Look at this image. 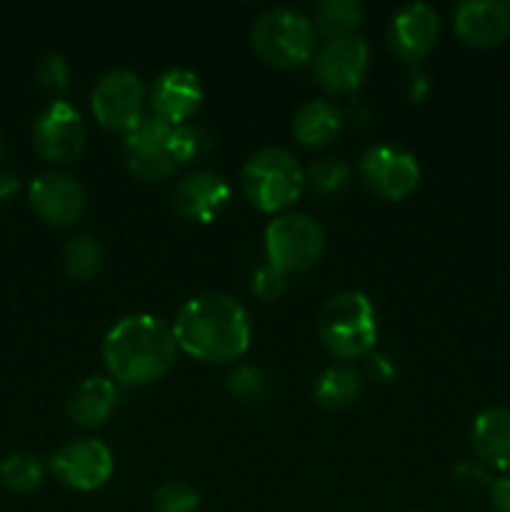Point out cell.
<instances>
[{
    "label": "cell",
    "mask_w": 510,
    "mask_h": 512,
    "mask_svg": "<svg viewBox=\"0 0 510 512\" xmlns=\"http://www.w3.org/2000/svg\"><path fill=\"white\" fill-rule=\"evenodd\" d=\"M183 353L203 363H233L250 348V315L228 293H203L178 310L173 323Z\"/></svg>",
    "instance_id": "6da1fadb"
},
{
    "label": "cell",
    "mask_w": 510,
    "mask_h": 512,
    "mask_svg": "<svg viewBox=\"0 0 510 512\" xmlns=\"http://www.w3.org/2000/svg\"><path fill=\"white\" fill-rule=\"evenodd\" d=\"M173 325L138 313L118 320L103 340V363L118 385H150L165 378L178 360Z\"/></svg>",
    "instance_id": "7a4b0ae2"
},
{
    "label": "cell",
    "mask_w": 510,
    "mask_h": 512,
    "mask_svg": "<svg viewBox=\"0 0 510 512\" xmlns=\"http://www.w3.org/2000/svg\"><path fill=\"white\" fill-rule=\"evenodd\" d=\"M318 335L333 358L355 360L368 355L378 340V320L368 295L343 290L328 298L320 310Z\"/></svg>",
    "instance_id": "3957f363"
},
{
    "label": "cell",
    "mask_w": 510,
    "mask_h": 512,
    "mask_svg": "<svg viewBox=\"0 0 510 512\" xmlns=\"http://www.w3.org/2000/svg\"><path fill=\"white\" fill-rule=\"evenodd\" d=\"M245 200L260 213H280L300 198L305 170L283 148H260L245 160L240 173Z\"/></svg>",
    "instance_id": "277c9868"
},
{
    "label": "cell",
    "mask_w": 510,
    "mask_h": 512,
    "mask_svg": "<svg viewBox=\"0 0 510 512\" xmlns=\"http://www.w3.org/2000/svg\"><path fill=\"white\" fill-rule=\"evenodd\" d=\"M250 45L265 65L298 68L315 55V25L295 8H270L253 23Z\"/></svg>",
    "instance_id": "5b68a950"
},
{
    "label": "cell",
    "mask_w": 510,
    "mask_h": 512,
    "mask_svg": "<svg viewBox=\"0 0 510 512\" xmlns=\"http://www.w3.org/2000/svg\"><path fill=\"white\" fill-rule=\"evenodd\" d=\"M323 248V228L305 213H280L265 228L268 263L285 275L313 268Z\"/></svg>",
    "instance_id": "8992f818"
},
{
    "label": "cell",
    "mask_w": 510,
    "mask_h": 512,
    "mask_svg": "<svg viewBox=\"0 0 510 512\" xmlns=\"http://www.w3.org/2000/svg\"><path fill=\"white\" fill-rule=\"evenodd\" d=\"M125 163L135 178L160 183L183 165L178 150V125L145 118L133 133L125 135Z\"/></svg>",
    "instance_id": "52a82bcc"
},
{
    "label": "cell",
    "mask_w": 510,
    "mask_h": 512,
    "mask_svg": "<svg viewBox=\"0 0 510 512\" xmlns=\"http://www.w3.org/2000/svg\"><path fill=\"white\" fill-rule=\"evenodd\" d=\"M145 88L128 68H113L95 83L90 108L103 128L133 133L145 120Z\"/></svg>",
    "instance_id": "ba28073f"
},
{
    "label": "cell",
    "mask_w": 510,
    "mask_h": 512,
    "mask_svg": "<svg viewBox=\"0 0 510 512\" xmlns=\"http://www.w3.org/2000/svg\"><path fill=\"white\" fill-rule=\"evenodd\" d=\"M358 173L370 193L383 200H403L418 188L420 165L410 150L398 145H373L363 153Z\"/></svg>",
    "instance_id": "9c48e42d"
},
{
    "label": "cell",
    "mask_w": 510,
    "mask_h": 512,
    "mask_svg": "<svg viewBox=\"0 0 510 512\" xmlns=\"http://www.w3.org/2000/svg\"><path fill=\"white\" fill-rule=\"evenodd\" d=\"M370 50L360 35L330 38L315 50L313 75L320 88L333 95L353 93L368 73Z\"/></svg>",
    "instance_id": "30bf717a"
},
{
    "label": "cell",
    "mask_w": 510,
    "mask_h": 512,
    "mask_svg": "<svg viewBox=\"0 0 510 512\" xmlns=\"http://www.w3.org/2000/svg\"><path fill=\"white\" fill-rule=\"evenodd\" d=\"M83 115L65 100H53L33 125V148L48 163H73L85 148Z\"/></svg>",
    "instance_id": "8fae6325"
},
{
    "label": "cell",
    "mask_w": 510,
    "mask_h": 512,
    "mask_svg": "<svg viewBox=\"0 0 510 512\" xmlns=\"http://www.w3.org/2000/svg\"><path fill=\"white\" fill-rule=\"evenodd\" d=\"M50 468H53L55 478L68 488L80 490V493H93L108 483L115 460L105 443L95 438H80L63 445L50 458Z\"/></svg>",
    "instance_id": "7c38bea8"
},
{
    "label": "cell",
    "mask_w": 510,
    "mask_h": 512,
    "mask_svg": "<svg viewBox=\"0 0 510 512\" xmlns=\"http://www.w3.org/2000/svg\"><path fill=\"white\" fill-rule=\"evenodd\" d=\"M28 198L35 215L53 228H68V225L78 223L85 203H88L85 188L78 183V178L60 173V170L38 175L30 183Z\"/></svg>",
    "instance_id": "4fadbf2b"
},
{
    "label": "cell",
    "mask_w": 510,
    "mask_h": 512,
    "mask_svg": "<svg viewBox=\"0 0 510 512\" xmlns=\"http://www.w3.org/2000/svg\"><path fill=\"white\" fill-rule=\"evenodd\" d=\"M438 10L428 3L403 5L388 23V45L403 63L418 65L438 43Z\"/></svg>",
    "instance_id": "5bb4252c"
},
{
    "label": "cell",
    "mask_w": 510,
    "mask_h": 512,
    "mask_svg": "<svg viewBox=\"0 0 510 512\" xmlns=\"http://www.w3.org/2000/svg\"><path fill=\"white\" fill-rule=\"evenodd\" d=\"M148 100L153 118L170 125H185V120L193 118L203 103V83L193 70L170 68L155 78Z\"/></svg>",
    "instance_id": "9a60e30c"
},
{
    "label": "cell",
    "mask_w": 510,
    "mask_h": 512,
    "mask_svg": "<svg viewBox=\"0 0 510 512\" xmlns=\"http://www.w3.org/2000/svg\"><path fill=\"white\" fill-rule=\"evenodd\" d=\"M230 203V185L213 170L188 173L173 190V208L190 223H213Z\"/></svg>",
    "instance_id": "2e32d148"
},
{
    "label": "cell",
    "mask_w": 510,
    "mask_h": 512,
    "mask_svg": "<svg viewBox=\"0 0 510 512\" xmlns=\"http://www.w3.org/2000/svg\"><path fill=\"white\" fill-rule=\"evenodd\" d=\"M455 33L473 48H495L510 33V3L505 0H465L453 13Z\"/></svg>",
    "instance_id": "e0dca14e"
},
{
    "label": "cell",
    "mask_w": 510,
    "mask_h": 512,
    "mask_svg": "<svg viewBox=\"0 0 510 512\" xmlns=\"http://www.w3.org/2000/svg\"><path fill=\"white\" fill-rule=\"evenodd\" d=\"M475 455L495 470H510V408H488L473 420Z\"/></svg>",
    "instance_id": "ac0fdd59"
},
{
    "label": "cell",
    "mask_w": 510,
    "mask_h": 512,
    "mask_svg": "<svg viewBox=\"0 0 510 512\" xmlns=\"http://www.w3.org/2000/svg\"><path fill=\"white\" fill-rule=\"evenodd\" d=\"M118 405V383L105 375L85 378L68 398V415L83 428H98Z\"/></svg>",
    "instance_id": "d6986e66"
},
{
    "label": "cell",
    "mask_w": 510,
    "mask_h": 512,
    "mask_svg": "<svg viewBox=\"0 0 510 512\" xmlns=\"http://www.w3.org/2000/svg\"><path fill=\"white\" fill-rule=\"evenodd\" d=\"M343 128V113L335 103L323 98L305 100L293 115V135L308 148H323L338 138Z\"/></svg>",
    "instance_id": "ffe728a7"
},
{
    "label": "cell",
    "mask_w": 510,
    "mask_h": 512,
    "mask_svg": "<svg viewBox=\"0 0 510 512\" xmlns=\"http://www.w3.org/2000/svg\"><path fill=\"white\" fill-rule=\"evenodd\" d=\"M363 390V380H360L358 370L350 368V365H333V368L325 370L318 378L315 385V400L318 405L328 410H340L348 408L355 403V398Z\"/></svg>",
    "instance_id": "44dd1931"
},
{
    "label": "cell",
    "mask_w": 510,
    "mask_h": 512,
    "mask_svg": "<svg viewBox=\"0 0 510 512\" xmlns=\"http://www.w3.org/2000/svg\"><path fill=\"white\" fill-rule=\"evenodd\" d=\"M365 18V8L358 0H323L315 5L313 25L325 38H345L355 35Z\"/></svg>",
    "instance_id": "7402d4cb"
},
{
    "label": "cell",
    "mask_w": 510,
    "mask_h": 512,
    "mask_svg": "<svg viewBox=\"0 0 510 512\" xmlns=\"http://www.w3.org/2000/svg\"><path fill=\"white\" fill-rule=\"evenodd\" d=\"M103 248L90 235H73L63 245V265L75 280H90L103 270Z\"/></svg>",
    "instance_id": "603a6c76"
},
{
    "label": "cell",
    "mask_w": 510,
    "mask_h": 512,
    "mask_svg": "<svg viewBox=\"0 0 510 512\" xmlns=\"http://www.w3.org/2000/svg\"><path fill=\"white\" fill-rule=\"evenodd\" d=\"M45 478V465L33 453H13L0 463V483L10 493H33Z\"/></svg>",
    "instance_id": "cb8c5ba5"
},
{
    "label": "cell",
    "mask_w": 510,
    "mask_h": 512,
    "mask_svg": "<svg viewBox=\"0 0 510 512\" xmlns=\"http://www.w3.org/2000/svg\"><path fill=\"white\" fill-rule=\"evenodd\" d=\"M350 183V168L340 158H320L305 168V185L320 198H338Z\"/></svg>",
    "instance_id": "d4e9b609"
},
{
    "label": "cell",
    "mask_w": 510,
    "mask_h": 512,
    "mask_svg": "<svg viewBox=\"0 0 510 512\" xmlns=\"http://www.w3.org/2000/svg\"><path fill=\"white\" fill-rule=\"evenodd\" d=\"M200 493L183 480H168L153 493L155 512H198Z\"/></svg>",
    "instance_id": "484cf974"
},
{
    "label": "cell",
    "mask_w": 510,
    "mask_h": 512,
    "mask_svg": "<svg viewBox=\"0 0 510 512\" xmlns=\"http://www.w3.org/2000/svg\"><path fill=\"white\" fill-rule=\"evenodd\" d=\"M228 393L240 403H255L263 400L268 393V375L255 365H238L228 375Z\"/></svg>",
    "instance_id": "4316f807"
},
{
    "label": "cell",
    "mask_w": 510,
    "mask_h": 512,
    "mask_svg": "<svg viewBox=\"0 0 510 512\" xmlns=\"http://www.w3.org/2000/svg\"><path fill=\"white\" fill-rule=\"evenodd\" d=\"M35 75H38V83L43 85L50 95H55L58 100L70 85V68H68V63H65L63 55H58V53L43 55L38 63V68H35Z\"/></svg>",
    "instance_id": "83f0119b"
},
{
    "label": "cell",
    "mask_w": 510,
    "mask_h": 512,
    "mask_svg": "<svg viewBox=\"0 0 510 512\" xmlns=\"http://www.w3.org/2000/svg\"><path fill=\"white\" fill-rule=\"evenodd\" d=\"M285 290V273H280L278 268H273L270 263L260 265L253 275V293L260 300H275L280 298V293Z\"/></svg>",
    "instance_id": "f1b7e54d"
},
{
    "label": "cell",
    "mask_w": 510,
    "mask_h": 512,
    "mask_svg": "<svg viewBox=\"0 0 510 512\" xmlns=\"http://www.w3.org/2000/svg\"><path fill=\"white\" fill-rule=\"evenodd\" d=\"M453 480L465 490H490V485H493L488 468L480 460H463V463L455 465Z\"/></svg>",
    "instance_id": "f546056e"
},
{
    "label": "cell",
    "mask_w": 510,
    "mask_h": 512,
    "mask_svg": "<svg viewBox=\"0 0 510 512\" xmlns=\"http://www.w3.org/2000/svg\"><path fill=\"white\" fill-rule=\"evenodd\" d=\"M490 505L495 512H510V475L493 480L490 485Z\"/></svg>",
    "instance_id": "4dcf8cb0"
},
{
    "label": "cell",
    "mask_w": 510,
    "mask_h": 512,
    "mask_svg": "<svg viewBox=\"0 0 510 512\" xmlns=\"http://www.w3.org/2000/svg\"><path fill=\"white\" fill-rule=\"evenodd\" d=\"M428 90H430L428 75H425L423 70L415 68V73L408 78V93H410V98H413V100H423L425 95H428Z\"/></svg>",
    "instance_id": "1f68e13d"
},
{
    "label": "cell",
    "mask_w": 510,
    "mask_h": 512,
    "mask_svg": "<svg viewBox=\"0 0 510 512\" xmlns=\"http://www.w3.org/2000/svg\"><path fill=\"white\" fill-rule=\"evenodd\" d=\"M18 190V178L10 173H0V200H5L8 195H13Z\"/></svg>",
    "instance_id": "d6a6232c"
},
{
    "label": "cell",
    "mask_w": 510,
    "mask_h": 512,
    "mask_svg": "<svg viewBox=\"0 0 510 512\" xmlns=\"http://www.w3.org/2000/svg\"><path fill=\"white\" fill-rule=\"evenodd\" d=\"M0 155H3V140H0Z\"/></svg>",
    "instance_id": "836d02e7"
},
{
    "label": "cell",
    "mask_w": 510,
    "mask_h": 512,
    "mask_svg": "<svg viewBox=\"0 0 510 512\" xmlns=\"http://www.w3.org/2000/svg\"><path fill=\"white\" fill-rule=\"evenodd\" d=\"M415 512H428V510H415Z\"/></svg>",
    "instance_id": "e575fe53"
}]
</instances>
